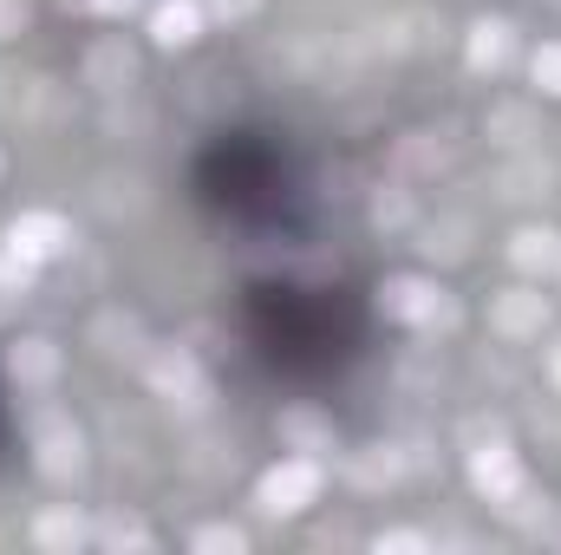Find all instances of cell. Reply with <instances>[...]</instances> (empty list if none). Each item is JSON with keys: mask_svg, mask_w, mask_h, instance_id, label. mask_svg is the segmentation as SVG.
Here are the masks:
<instances>
[{"mask_svg": "<svg viewBox=\"0 0 561 555\" xmlns=\"http://www.w3.org/2000/svg\"><path fill=\"white\" fill-rule=\"evenodd\" d=\"M7 249H20L26 262H59L66 249H72V223L59 216V209H20L13 223H7Z\"/></svg>", "mask_w": 561, "mask_h": 555, "instance_id": "8992f818", "label": "cell"}, {"mask_svg": "<svg viewBox=\"0 0 561 555\" xmlns=\"http://www.w3.org/2000/svg\"><path fill=\"white\" fill-rule=\"evenodd\" d=\"M131 72H138V59H131V46H125V39H99V46L85 53V86H99V92L131 86Z\"/></svg>", "mask_w": 561, "mask_h": 555, "instance_id": "4fadbf2b", "label": "cell"}, {"mask_svg": "<svg viewBox=\"0 0 561 555\" xmlns=\"http://www.w3.org/2000/svg\"><path fill=\"white\" fill-rule=\"evenodd\" d=\"M556 275H561V269H556Z\"/></svg>", "mask_w": 561, "mask_h": 555, "instance_id": "f1b7e54d", "label": "cell"}, {"mask_svg": "<svg viewBox=\"0 0 561 555\" xmlns=\"http://www.w3.org/2000/svg\"><path fill=\"white\" fill-rule=\"evenodd\" d=\"M399 451H386V444H373V451H359L353 464H346V477H353V490H386V484H399Z\"/></svg>", "mask_w": 561, "mask_h": 555, "instance_id": "9a60e30c", "label": "cell"}, {"mask_svg": "<svg viewBox=\"0 0 561 555\" xmlns=\"http://www.w3.org/2000/svg\"><path fill=\"white\" fill-rule=\"evenodd\" d=\"M59 366H66V353H59L46 333H26V340L7 347V380H13V386H53Z\"/></svg>", "mask_w": 561, "mask_h": 555, "instance_id": "9c48e42d", "label": "cell"}, {"mask_svg": "<svg viewBox=\"0 0 561 555\" xmlns=\"http://www.w3.org/2000/svg\"><path fill=\"white\" fill-rule=\"evenodd\" d=\"M33 20V0H0V39H13Z\"/></svg>", "mask_w": 561, "mask_h": 555, "instance_id": "cb8c5ba5", "label": "cell"}, {"mask_svg": "<svg viewBox=\"0 0 561 555\" xmlns=\"http://www.w3.org/2000/svg\"><path fill=\"white\" fill-rule=\"evenodd\" d=\"M463 471H470V490H477L490 510H516V503L529 497V471H523L516 444H503V438H496V444H477Z\"/></svg>", "mask_w": 561, "mask_h": 555, "instance_id": "6da1fadb", "label": "cell"}, {"mask_svg": "<svg viewBox=\"0 0 561 555\" xmlns=\"http://www.w3.org/2000/svg\"><path fill=\"white\" fill-rule=\"evenodd\" d=\"M379 314L386 320H405V327H450L457 320V307H450V294L437 287V281L424 275H392L379 287Z\"/></svg>", "mask_w": 561, "mask_h": 555, "instance_id": "277c9868", "label": "cell"}, {"mask_svg": "<svg viewBox=\"0 0 561 555\" xmlns=\"http://www.w3.org/2000/svg\"><path fill=\"white\" fill-rule=\"evenodd\" d=\"M483 132L496 144H529L536 138V125H529V105H496L490 118H483Z\"/></svg>", "mask_w": 561, "mask_h": 555, "instance_id": "e0dca14e", "label": "cell"}, {"mask_svg": "<svg viewBox=\"0 0 561 555\" xmlns=\"http://www.w3.org/2000/svg\"><path fill=\"white\" fill-rule=\"evenodd\" d=\"M33 464L53 484H72L85 471V431L66 412H33Z\"/></svg>", "mask_w": 561, "mask_h": 555, "instance_id": "3957f363", "label": "cell"}, {"mask_svg": "<svg viewBox=\"0 0 561 555\" xmlns=\"http://www.w3.org/2000/svg\"><path fill=\"white\" fill-rule=\"evenodd\" d=\"M280 438H287L300 457H327V451H333V424H327L320 412H307V406L280 412Z\"/></svg>", "mask_w": 561, "mask_h": 555, "instance_id": "5bb4252c", "label": "cell"}, {"mask_svg": "<svg viewBox=\"0 0 561 555\" xmlns=\"http://www.w3.org/2000/svg\"><path fill=\"white\" fill-rule=\"evenodd\" d=\"M13 301H20V294H7V287H0V320H7V307H13Z\"/></svg>", "mask_w": 561, "mask_h": 555, "instance_id": "83f0119b", "label": "cell"}, {"mask_svg": "<svg viewBox=\"0 0 561 555\" xmlns=\"http://www.w3.org/2000/svg\"><path fill=\"white\" fill-rule=\"evenodd\" d=\"M144 373H150V393H157V399L190 406V412H196V406H209V380H203V366H196V353H190V347H157Z\"/></svg>", "mask_w": 561, "mask_h": 555, "instance_id": "5b68a950", "label": "cell"}, {"mask_svg": "<svg viewBox=\"0 0 561 555\" xmlns=\"http://www.w3.org/2000/svg\"><path fill=\"white\" fill-rule=\"evenodd\" d=\"M549 327V294L542 287H503L490 294V333L496 340H542Z\"/></svg>", "mask_w": 561, "mask_h": 555, "instance_id": "52a82bcc", "label": "cell"}, {"mask_svg": "<svg viewBox=\"0 0 561 555\" xmlns=\"http://www.w3.org/2000/svg\"><path fill=\"white\" fill-rule=\"evenodd\" d=\"M320 484H327L320 457H280L275 471H262V484H255V510L262 517H300L320 497Z\"/></svg>", "mask_w": 561, "mask_h": 555, "instance_id": "7a4b0ae2", "label": "cell"}, {"mask_svg": "<svg viewBox=\"0 0 561 555\" xmlns=\"http://www.w3.org/2000/svg\"><path fill=\"white\" fill-rule=\"evenodd\" d=\"M92 543H105V550H150V530H144L138 517H125V510H112L99 530H92Z\"/></svg>", "mask_w": 561, "mask_h": 555, "instance_id": "2e32d148", "label": "cell"}, {"mask_svg": "<svg viewBox=\"0 0 561 555\" xmlns=\"http://www.w3.org/2000/svg\"><path fill=\"white\" fill-rule=\"evenodd\" d=\"M373 223H379V229H405V223H412V203H405L399 190H392V196H373Z\"/></svg>", "mask_w": 561, "mask_h": 555, "instance_id": "7402d4cb", "label": "cell"}, {"mask_svg": "<svg viewBox=\"0 0 561 555\" xmlns=\"http://www.w3.org/2000/svg\"><path fill=\"white\" fill-rule=\"evenodd\" d=\"M85 543H92V530H85V517H79L72 503H53V510L33 517V550L72 555V550H85Z\"/></svg>", "mask_w": 561, "mask_h": 555, "instance_id": "30bf717a", "label": "cell"}, {"mask_svg": "<svg viewBox=\"0 0 561 555\" xmlns=\"http://www.w3.org/2000/svg\"><path fill=\"white\" fill-rule=\"evenodd\" d=\"M190 550L196 555H242L249 550V536H242L236 523H203V530L190 536Z\"/></svg>", "mask_w": 561, "mask_h": 555, "instance_id": "ac0fdd59", "label": "cell"}, {"mask_svg": "<svg viewBox=\"0 0 561 555\" xmlns=\"http://www.w3.org/2000/svg\"><path fill=\"white\" fill-rule=\"evenodd\" d=\"M549 380H556V386H561V347H556V353H549Z\"/></svg>", "mask_w": 561, "mask_h": 555, "instance_id": "4316f807", "label": "cell"}, {"mask_svg": "<svg viewBox=\"0 0 561 555\" xmlns=\"http://www.w3.org/2000/svg\"><path fill=\"white\" fill-rule=\"evenodd\" d=\"M33 275H39V262H26L20 249H7V242H0V287H7V294H26Z\"/></svg>", "mask_w": 561, "mask_h": 555, "instance_id": "d6986e66", "label": "cell"}, {"mask_svg": "<svg viewBox=\"0 0 561 555\" xmlns=\"http://www.w3.org/2000/svg\"><path fill=\"white\" fill-rule=\"evenodd\" d=\"M373 550L379 555H424L431 536H424V530H386V536H373Z\"/></svg>", "mask_w": 561, "mask_h": 555, "instance_id": "44dd1931", "label": "cell"}, {"mask_svg": "<svg viewBox=\"0 0 561 555\" xmlns=\"http://www.w3.org/2000/svg\"><path fill=\"white\" fill-rule=\"evenodd\" d=\"M399 157H405V170H437V163H444V150H431V144H419V138L399 144Z\"/></svg>", "mask_w": 561, "mask_h": 555, "instance_id": "603a6c76", "label": "cell"}, {"mask_svg": "<svg viewBox=\"0 0 561 555\" xmlns=\"http://www.w3.org/2000/svg\"><path fill=\"white\" fill-rule=\"evenodd\" d=\"M92 13H105V20H131L138 13V0H85Z\"/></svg>", "mask_w": 561, "mask_h": 555, "instance_id": "484cf974", "label": "cell"}, {"mask_svg": "<svg viewBox=\"0 0 561 555\" xmlns=\"http://www.w3.org/2000/svg\"><path fill=\"white\" fill-rule=\"evenodd\" d=\"M203 13H209L203 0H157V7H150V39L170 46V53L190 46V39L203 33Z\"/></svg>", "mask_w": 561, "mask_h": 555, "instance_id": "8fae6325", "label": "cell"}, {"mask_svg": "<svg viewBox=\"0 0 561 555\" xmlns=\"http://www.w3.org/2000/svg\"><path fill=\"white\" fill-rule=\"evenodd\" d=\"M463 59H470V72H510V59H516V26L510 20H477L470 33H463Z\"/></svg>", "mask_w": 561, "mask_h": 555, "instance_id": "ba28073f", "label": "cell"}, {"mask_svg": "<svg viewBox=\"0 0 561 555\" xmlns=\"http://www.w3.org/2000/svg\"><path fill=\"white\" fill-rule=\"evenodd\" d=\"M510 269H516V275H556L561 269V236L556 229H516V236H510Z\"/></svg>", "mask_w": 561, "mask_h": 555, "instance_id": "7c38bea8", "label": "cell"}, {"mask_svg": "<svg viewBox=\"0 0 561 555\" xmlns=\"http://www.w3.org/2000/svg\"><path fill=\"white\" fill-rule=\"evenodd\" d=\"M203 7H209V13H222V20H249L262 0H203Z\"/></svg>", "mask_w": 561, "mask_h": 555, "instance_id": "d4e9b609", "label": "cell"}, {"mask_svg": "<svg viewBox=\"0 0 561 555\" xmlns=\"http://www.w3.org/2000/svg\"><path fill=\"white\" fill-rule=\"evenodd\" d=\"M529 72H536V86H542L549 99H561V39H549V46H536Z\"/></svg>", "mask_w": 561, "mask_h": 555, "instance_id": "ffe728a7", "label": "cell"}]
</instances>
